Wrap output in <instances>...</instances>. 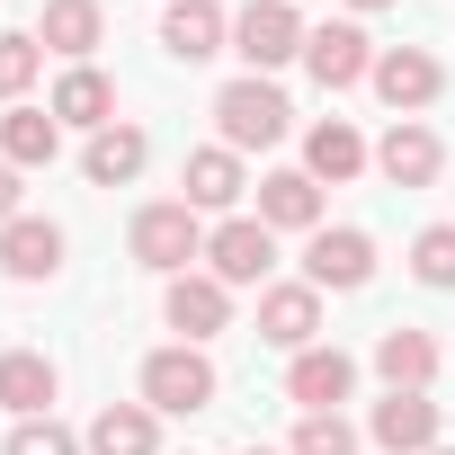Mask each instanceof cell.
<instances>
[{
  "instance_id": "cell-1",
  "label": "cell",
  "mask_w": 455,
  "mask_h": 455,
  "mask_svg": "<svg viewBox=\"0 0 455 455\" xmlns=\"http://www.w3.org/2000/svg\"><path fill=\"white\" fill-rule=\"evenodd\" d=\"M214 125H223V143H233V152H268V143H286L295 108H286L277 81L242 72V81H223V90H214Z\"/></svg>"
},
{
  "instance_id": "cell-2",
  "label": "cell",
  "mask_w": 455,
  "mask_h": 455,
  "mask_svg": "<svg viewBox=\"0 0 455 455\" xmlns=\"http://www.w3.org/2000/svg\"><path fill=\"white\" fill-rule=\"evenodd\" d=\"M134 259L143 268H161V277H188V259H205V223H196V205L188 196H161V205H143L134 214Z\"/></svg>"
},
{
  "instance_id": "cell-3",
  "label": "cell",
  "mask_w": 455,
  "mask_h": 455,
  "mask_svg": "<svg viewBox=\"0 0 455 455\" xmlns=\"http://www.w3.org/2000/svg\"><path fill=\"white\" fill-rule=\"evenodd\" d=\"M304 19H295V0H251V10L233 19V54L268 81V72H286V63H304Z\"/></svg>"
},
{
  "instance_id": "cell-4",
  "label": "cell",
  "mask_w": 455,
  "mask_h": 455,
  "mask_svg": "<svg viewBox=\"0 0 455 455\" xmlns=\"http://www.w3.org/2000/svg\"><path fill=\"white\" fill-rule=\"evenodd\" d=\"M268 268H277V233L259 214H223L214 233H205V277H223V286H268Z\"/></svg>"
},
{
  "instance_id": "cell-5",
  "label": "cell",
  "mask_w": 455,
  "mask_h": 455,
  "mask_svg": "<svg viewBox=\"0 0 455 455\" xmlns=\"http://www.w3.org/2000/svg\"><path fill=\"white\" fill-rule=\"evenodd\" d=\"M366 277H375V233H357V223H322V233L304 242V286L357 295Z\"/></svg>"
},
{
  "instance_id": "cell-6",
  "label": "cell",
  "mask_w": 455,
  "mask_h": 455,
  "mask_svg": "<svg viewBox=\"0 0 455 455\" xmlns=\"http://www.w3.org/2000/svg\"><path fill=\"white\" fill-rule=\"evenodd\" d=\"M143 402H152V411H205V402H214V357L188 348V339H179V348H152V357H143Z\"/></svg>"
},
{
  "instance_id": "cell-7",
  "label": "cell",
  "mask_w": 455,
  "mask_h": 455,
  "mask_svg": "<svg viewBox=\"0 0 455 455\" xmlns=\"http://www.w3.org/2000/svg\"><path fill=\"white\" fill-rule=\"evenodd\" d=\"M437 90H446V63H437L428 45H384V54H375V99H384L393 116L437 108Z\"/></svg>"
},
{
  "instance_id": "cell-8",
  "label": "cell",
  "mask_w": 455,
  "mask_h": 455,
  "mask_svg": "<svg viewBox=\"0 0 455 455\" xmlns=\"http://www.w3.org/2000/svg\"><path fill=\"white\" fill-rule=\"evenodd\" d=\"M259 339H268V348H286V357L322 348V286H304V277L259 286Z\"/></svg>"
},
{
  "instance_id": "cell-9",
  "label": "cell",
  "mask_w": 455,
  "mask_h": 455,
  "mask_svg": "<svg viewBox=\"0 0 455 455\" xmlns=\"http://www.w3.org/2000/svg\"><path fill=\"white\" fill-rule=\"evenodd\" d=\"M304 72H313L322 90H357V81H375V45H366V28H357V19L313 28V36H304Z\"/></svg>"
},
{
  "instance_id": "cell-10",
  "label": "cell",
  "mask_w": 455,
  "mask_h": 455,
  "mask_svg": "<svg viewBox=\"0 0 455 455\" xmlns=\"http://www.w3.org/2000/svg\"><path fill=\"white\" fill-rule=\"evenodd\" d=\"M366 437H375L384 455H428V446L446 437V411H437L428 393H384V402L366 411Z\"/></svg>"
},
{
  "instance_id": "cell-11",
  "label": "cell",
  "mask_w": 455,
  "mask_h": 455,
  "mask_svg": "<svg viewBox=\"0 0 455 455\" xmlns=\"http://www.w3.org/2000/svg\"><path fill=\"white\" fill-rule=\"evenodd\" d=\"M161 322H170L188 348H205L223 322H233V286H223V277H196V268H188V277H170V295H161Z\"/></svg>"
},
{
  "instance_id": "cell-12",
  "label": "cell",
  "mask_w": 455,
  "mask_h": 455,
  "mask_svg": "<svg viewBox=\"0 0 455 455\" xmlns=\"http://www.w3.org/2000/svg\"><path fill=\"white\" fill-rule=\"evenodd\" d=\"M375 170H384L393 188H437V170H446V143H437L419 116H393V134L375 143Z\"/></svg>"
},
{
  "instance_id": "cell-13",
  "label": "cell",
  "mask_w": 455,
  "mask_h": 455,
  "mask_svg": "<svg viewBox=\"0 0 455 455\" xmlns=\"http://www.w3.org/2000/svg\"><path fill=\"white\" fill-rule=\"evenodd\" d=\"M348 393H357V357L348 348H304L286 366V402H304V411H339Z\"/></svg>"
},
{
  "instance_id": "cell-14",
  "label": "cell",
  "mask_w": 455,
  "mask_h": 455,
  "mask_svg": "<svg viewBox=\"0 0 455 455\" xmlns=\"http://www.w3.org/2000/svg\"><path fill=\"white\" fill-rule=\"evenodd\" d=\"M161 45H170V63H205V54L233 45V19H223L214 0H170L161 10Z\"/></svg>"
},
{
  "instance_id": "cell-15",
  "label": "cell",
  "mask_w": 455,
  "mask_h": 455,
  "mask_svg": "<svg viewBox=\"0 0 455 455\" xmlns=\"http://www.w3.org/2000/svg\"><path fill=\"white\" fill-rule=\"evenodd\" d=\"M259 223L268 233H322V179L313 170H268L259 179Z\"/></svg>"
},
{
  "instance_id": "cell-16",
  "label": "cell",
  "mask_w": 455,
  "mask_h": 455,
  "mask_svg": "<svg viewBox=\"0 0 455 455\" xmlns=\"http://www.w3.org/2000/svg\"><path fill=\"white\" fill-rule=\"evenodd\" d=\"M54 268H63V223H45V214H19L10 233H0V277L36 286V277H54Z\"/></svg>"
},
{
  "instance_id": "cell-17",
  "label": "cell",
  "mask_w": 455,
  "mask_h": 455,
  "mask_svg": "<svg viewBox=\"0 0 455 455\" xmlns=\"http://www.w3.org/2000/svg\"><path fill=\"white\" fill-rule=\"evenodd\" d=\"M179 188H188V205L196 214H223V205H242V152L233 143H205V152H188V170H179Z\"/></svg>"
},
{
  "instance_id": "cell-18",
  "label": "cell",
  "mask_w": 455,
  "mask_h": 455,
  "mask_svg": "<svg viewBox=\"0 0 455 455\" xmlns=\"http://www.w3.org/2000/svg\"><path fill=\"white\" fill-rule=\"evenodd\" d=\"M99 36H108V10H99V0H45V19H36V45L63 54V63H90Z\"/></svg>"
},
{
  "instance_id": "cell-19",
  "label": "cell",
  "mask_w": 455,
  "mask_h": 455,
  "mask_svg": "<svg viewBox=\"0 0 455 455\" xmlns=\"http://www.w3.org/2000/svg\"><path fill=\"white\" fill-rule=\"evenodd\" d=\"M143 161H152V134L143 125H99L90 152H81V179L90 188H125V179H143Z\"/></svg>"
},
{
  "instance_id": "cell-20",
  "label": "cell",
  "mask_w": 455,
  "mask_h": 455,
  "mask_svg": "<svg viewBox=\"0 0 455 455\" xmlns=\"http://www.w3.org/2000/svg\"><path fill=\"white\" fill-rule=\"evenodd\" d=\"M375 375H384L393 393H428V384H437V339L411 331V322H393V331L375 339Z\"/></svg>"
},
{
  "instance_id": "cell-21",
  "label": "cell",
  "mask_w": 455,
  "mask_h": 455,
  "mask_svg": "<svg viewBox=\"0 0 455 455\" xmlns=\"http://www.w3.org/2000/svg\"><path fill=\"white\" fill-rule=\"evenodd\" d=\"M0 411H19V419L54 411V357L45 348H0Z\"/></svg>"
},
{
  "instance_id": "cell-22",
  "label": "cell",
  "mask_w": 455,
  "mask_h": 455,
  "mask_svg": "<svg viewBox=\"0 0 455 455\" xmlns=\"http://www.w3.org/2000/svg\"><path fill=\"white\" fill-rule=\"evenodd\" d=\"M54 152H63V116L54 108H28L19 99L10 116H0V161H10V170H45Z\"/></svg>"
},
{
  "instance_id": "cell-23",
  "label": "cell",
  "mask_w": 455,
  "mask_h": 455,
  "mask_svg": "<svg viewBox=\"0 0 455 455\" xmlns=\"http://www.w3.org/2000/svg\"><path fill=\"white\" fill-rule=\"evenodd\" d=\"M63 125H81V134H99V125H116V90H108V72L99 63H72L63 81H54V99H45Z\"/></svg>"
},
{
  "instance_id": "cell-24",
  "label": "cell",
  "mask_w": 455,
  "mask_h": 455,
  "mask_svg": "<svg viewBox=\"0 0 455 455\" xmlns=\"http://www.w3.org/2000/svg\"><path fill=\"white\" fill-rule=\"evenodd\" d=\"M90 455H161V411L152 402H108L90 419Z\"/></svg>"
},
{
  "instance_id": "cell-25",
  "label": "cell",
  "mask_w": 455,
  "mask_h": 455,
  "mask_svg": "<svg viewBox=\"0 0 455 455\" xmlns=\"http://www.w3.org/2000/svg\"><path fill=\"white\" fill-rule=\"evenodd\" d=\"M366 161H375V152H366V134H357L348 116H322V125L304 134V170H313V179H331V188H339V179H357Z\"/></svg>"
},
{
  "instance_id": "cell-26",
  "label": "cell",
  "mask_w": 455,
  "mask_h": 455,
  "mask_svg": "<svg viewBox=\"0 0 455 455\" xmlns=\"http://www.w3.org/2000/svg\"><path fill=\"white\" fill-rule=\"evenodd\" d=\"M36 72H45V45H36V28H10V36H0V99H28L36 90Z\"/></svg>"
},
{
  "instance_id": "cell-27",
  "label": "cell",
  "mask_w": 455,
  "mask_h": 455,
  "mask_svg": "<svg viewBox=\"0 0 455 455\" xmlns=\"http://www.w3.org/2000/svg\"><path fill=\"white\" fill-rule=\"evenodd\" d=\"M411 277H419V286H437V295L455 286V223H428V233L411 242Z\"/></svg>"
},
{
  "instance_id": "cell-28",
  "label": "cell",
  "mask_w": 455,
  "mask_h": 455,
  "mask_svg": "<svg viewBox=\"0 0 455 455\" xmlns=\"http://www.w3.org/2000/svg\"><path fill=\"white\" fill-rule=\"evenodd\" d=\"M286 455H357V428L339 419V411H304L295 419V446Z\"/></svg>"
},
{
  "instance_id": "cell-29",
  "label": "cell",
  "mask_w": 455,
  "mask_h": 455,
  "mask_svg": "<svg viewBox=\"0 0 455 455\" xmlns=\"http://www.w3.org/2000/svg\"><path fill=\"white\" fill-rule=\"evenodd\" d=\"M10 455H90V437H72V428L45 411V419H19V428H10Z\"/></svg>"
},
{
  "instance_id": "cell-30",
  "label": "cell",
  "mask_w": 455,
  "mask_h": 455,
  "mask_svg": "<svg viewBox=\"0 0 455 455\" xmlns=\"http://www.w3.org/2000/svg\"><path fill=\"white\" fill-rule=\"evenodd\" d=\"M19 188H28V170H10V161H0V233L19 223Z\"/></svg>"
},
{
  "instance_id": "cell-31",
  "label": "cell",
  "mask_w": 455,
  "mask_h": 455,
  "mask_svg": "<svg viewBox=\"0 0 455 455\" xmlns=\"http://www.w3.org/2000/svg\"><path fill=\"white\" fill-rule=\"evenodd\" d=\"M348 10H393V0H348Z\"/></svg>"
},
{
  "instance_id": "cell-32",
  "label": "cell",
  "mask_w": 455,
  "mask_h": 455,
  "mask_svg": "<svg viewBox=\"0 0 455 455\" xmlns=\"http://www.w3.org/2000/svg\"><path fill=\"white\" fill-rule=\"evenodd\" d=\"M428 455H455V446H428Z\"/></svg>"
},
{
  "instance_id": "cell-33",
  "label": "cell",
  "mask_w": 455,
  "mask_h": 455,
  "mask_svg": "<svg viewBox=\"0 0 455 455\" xmlns=\"http://www.w3.org/2000/svg\"><path fill=\"white\" fill-rule=\"evenodd\" d=\"M242 455H268V446H242Z\"/></svg>"
}]
</instances>
